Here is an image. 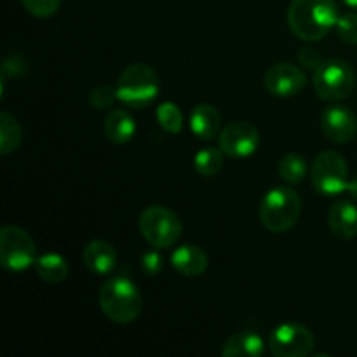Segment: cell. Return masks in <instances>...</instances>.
<instances>
[{"mask_svg": "<svg viewBox=\"0 0 357 357\" xmlns=\"http://www.w3.org/2000/svg\"><path fill=\"white\" fill-rule=\"evenodd\" d=\"M345 3H347L349 7H354V9H357V0H344Z\"/></svg>", "mask_w": 357, "mask_h": 357, "instance_id": "28", "label": "cell"}, {"mask_svg": "<svg viewBox=\"0 0 357 357\" xmlns=\"http://www.w3.org/2000/svg\"><path fill=\"white\" fill-rule=\"evenodd\" d=\"M157 121L164 131L178 135L183 128V114L174 103H162L157 108Z\"/></svg>", "mask_w": 357, "mask_h": 357, "instance_id": "23", "label": "cell"}, {"mask_svg": "<svg viewBox=\"0 0 357 357\" xmlns=\"http://www.w3.org/2000/svg\"><path fill=\"white\" fill-rule=\"evenodd\" d=\"M220 128H222V117L213 105L201 103L192 110L190 129L199 139L209 142L220 135Z\"/></svg>", "mask_w": 357, "mask_h": 357, "instance_id": "16", "label": "cell"}, {"mask_svg": "<svg viewBox=\"0 0 357 357\" xmlns=\"http://www.w3.org/2000/svg\"><path fill=\"white\" fill-rule=\"evenodd\" d=\"M338 17L335 0H293L288 9V26L302 40L317 42L337 28Z\"/></svg>", "mask_w": 357, "mask_h": 357, "instance_id": "1", "label": "cell"}, {"mask_svg": "<svg viewBox=\"0 0 357 357\" xmlns=\"http://www.w3.org/2000/svg\"><path fill=\"white\" fill-rule=\"evenodd\" d=\"M321 131L330 142L349 143L357 135V119L344 105L324 108L321 114Z\"/></svg>", "mask_w": 357, "mask_h": 357, "instance_id": "12", "label": "cell"}, {"mask_svg": "<svg viewBox=\"0 0 357 357\" xmlns=\"http://www.w3.org/2000/svg\"><path fill=\"white\" fill-rule=\"evenodd\" d=\"M21 138V126L17 124L16 117L7 112L0 114V155H9L20 146Z\"/></svg>", "mask_w": 357, "mask_h": 357, "instance_id": "20", "label": "cell"}, {"mask_svg": "<svg viewBox=\"0 0 357 357\" xmlns=\"http://www.w3.org/2000/svg\"><path fill=\"white\" fill-rule=\"evenodd\" d=\"M105 135L115 145H124L131 142L136 135V122L124 108H114L105 119Z\"/></svg>", "mask_w": 357, "mask_h": 357, "instance_id": "18", "label": "cell"}, {"mask_svg": "<svg viewBox=\"0 0 357 357\" xmlns=\"http://www.w3.org/2000/svg\"><path fill=\"white\" fill-rule=\"evenodd\" d=\"M171 264H173L174 271L180 272L181 275L199 278L208 268L209 258L202 248L195 246V244H183L173 253Z\"/></svg>", "mask_w": 357, "mask_h": 357, "instance_id": "14", "label": "cell"}, {"mask_svg": "<svg viewBox=\"0 0 357 357\" xmlns=\"http://www.w3.org/2000/svg\"><path fill=\"white\" fill-rule=\"evenodd\" d=\"M101 310L117 324H129L142 314L143 302L135 282L126 278H114L105 282L98 295Z\"/></svg>", "mask_w": 357, "mask_h": 357, "instance_id": "2", "label": "cell"}, {"mask_svg": "<svg viewBox=\"0 0 357 357\" xmlns=\"http://www.w3.org/2000/svg\"><path fill=\"white\" fill-rule=\"evenodd\" d=\"M223 155L222 149H202L195 153L194 167L201 176H216L223 167Z\"/></svg>", "mask_w": 357, "mask_h": 357, "instance_id": "22", "label": "cell"}, {"mask_svg": "<svg viewBox=\"0 0 357 357\" xmlns=\"http://www.w3.org/2000/svg\"><path fill=\"white\" fill-rule=\"evenodd\" d=\"M279 176L289 185H298L307 176V160L298 153H286L279 160Z\"/></svg>", "mask_w": 357, "mask_h": 357, "instance_id": "21", "label": "cell"}, {"mask_svg": "<svg viewBox=\"0 0 357 357\" xmlns=\"http://www.w3.org/2000/svg\"><path fill=\"white\" fill-rule=\"evenodd\" d=\"M302 199L293 188L275 187L264 195L260 204V222L274 234H284L298 222Z\"/></svg>", "mask_w": 357, "mask_h": 357, "instance_id": "3", "label": "cell"}, {"mask_svg": "<svg viewBox=\"0 0 357 357\" xmlns=\"http://www.w3.org/2000/svg\"><path fill=\"white\" fill-rule=\"evenodd\" d=\"M314 349V335L298 323H282L268 337V351L274 357H303Z\"/></svg>", "mask_w": 357, "mask_h": 357, "instance_id": "9", "label": "cell"}, {"mask_svg": "<svg viewBox=\"0 0 357 357\" xmlns=\"http://www.w3.org/2000/svg\"><path fill=\"white\" fill-rule=\"evenodd\" d=\"M356 75L344 59H328L314 70V89L324 101H342L354 91Z\"/></svg>", "mask_w": 357, "mask_h": 357, "instance_id": "6", "label": "cell"}, {"mask_svg": "<svg viewBox=\"0 0 357 357\" xmlns=\"http://www.w3.org/2000/svg\"><path fill=\"white\" fill-rule=\"evenodd\" d=\"M328 223L338 239H352L357 236V206L349 201L335 202L328 213Z\"/></svg>", "mask_w": 357, "mask_h": 357, "instance_id": "15", "label": "cell"}, {"mask_svg": "<svg viewBox=\"0 0 357 357\" xmlns=\"http://www.w3.org/2000/svg\"><path fill=\"white\" fill-rule=\"evenodd\" d=\"M310 181L314 190L323 195H337L347 190L351 181L344 157L333 150L321 152L310 169Z\"/></svg>", "mask_w": 357, "mask_h": 357, "instance_id": "8", "label": "cell"}, {"mask_svg": "<svg viewBox=\"0 0 357 357\" xmlns=\"http://www.w3.org/2000/svg\"><path fill=\"white\" fill-rule=\"evenodd\" d=\"M35 271L37 275L47 284H58L63 282L68 275V264L65 258L58 253H45L37 258L35 261Z\"/></svg>", "mask_w": 357, "mask_h": 357, "instance_id": "19", "label": "cell"}, {"mask_svg": "<svg viewBox=\"0 0 357 357\" xmlns=\"http://www.w3.org/2000/svg\"><path fill=\"white\" fill-rule=\"evenodd\" d=\"M115 100H119L117 91L110 86H98L89 93V103L94 108H98V110L112 107L115 103Z\"/></svg>", "mask_w": 357, "mask_h": 357, "instance_id": "26", "label": "cell"}, {"mask_svg": "<svg viewBox=\"0 0 357 357\" xmlns=\"http://www.w3.org/2000/svg\"><path fill=\"white\" fill-rule=\"evenodd\" d=\"M347 192L357 201V180H352V181H351V185H349Z\"/></svg>", "mask_w": 357, "mask_h": 357, "instance_id": "27", "label": "cell"}, {"mask_svg": "<svg viewBox=\"0 0 357 357\" xmlns=\"http://www.w3.org/2000/svg\"><path fill=\"white\" fill-rule=\"evenodd\" d=\"M264 86L272 96L289 98L302 93L307 86V75L291 63H275L265 72Z\"/></svg>", "mask_w": 357, "mask_h": 357, "instance_id": "11", "label": "cell"}, {"mask_svg": "<svg viewBox=\"0 0 357 357\" xmlns=\"http://www.w3.org/2000/svg\"><path fill=\"white\" fill-rule=\"evenodd\" d=\"M265 352V342L255 331H237L227 338L222 347V356L225 357H258Z\"/></svg>", "mask_w": 357, "mask_h": 357, "instance_id": "17", "label": "cell"}, {"mask_svg": "<svg viewBox=\"0 0 357 357\" xmlns=\"http://www.w3.org/2000/svg\"><path fill=\"white\" fill-rule=\"evenodd\" d=\"M138 227L146 243L157 250H166V248L174 246L180 239L181 230H183L180 218L164 206L146 208L139 215Z\"/></svg>", "mask_w": 357, "mask_h": 357, "instance_id": "5", "label": "cell"}, {"mask_svg": "<svg viewBox=\"0 0 357 357\" xmlns=\"http://www.w3.org/2000/svg\"><path fill=\"white\" fill-rule=\"evenodd\" d=\"M337 33L345 44L357 45V14L349 13L338 17Z\"/></svg>", "mask_w": 357, "mask_h": 357, "instance_id": "24", "label": "cell"}, {"mask_svg": "<svg viewBox=\"0 0 357 357\" xmlns=\"http://www.w3.org/2000/svg\"><path fill=\"white\" fill-rule=\"evenodd\" d=\"M82 261L87 271L96 275H107L114 271L117 264V251L110 243L101 239H94L84 248Z\"/></svg>", "mask_w": 357, "mask_h": 357, "instance_id": "13", "label": "cell"}, {"mask_svg": "<svg viewBox=\"0 0 357 357\" xmlns=\"http://www.w3.org/2000/svg\"><path fill=\"white\" fill-rule=\"evenodd\" d=\"M117 98L131 108H145L155 101L159 94L157 73L143 63H135L121 73L117 80Z\"/></svg>", "mask_w": 357, "mask_h": 357, "instance_id": "4", "label": "cell"}, {"mask_svg": "<svg viewBox=\"0 0 357 357\" xmlns=\"http://www.w3.org/2000/svg\"><path fill=\"white\" fill-rule=\"evenodd\" d=\"M37 261V248L24 229L6 225L0 230V265L9 272H23Z\"/></svg>", "mask_w": 357, "mask_h": 357, "instance_id": "7", "label": "cell"}, {"mask_svg": "<svg viewBox=\"0 0 357 357\" xmlns=\"http://www.w3.org/2000/svg\"><path fill=\"white\" fill-rule=\"evenodd\" d=\"M218 145L225 155L232 159H246L257 152L260 135L251 122L232 121L220 132Z\"/></svg>", "mask_w": 357, "mask_h": 357, "instance_id": "10", "label": "cell"}, {"mask_svg": "<svg viewBox=\"0 0 357 357\" xmlns=\"http://www.w3.org/2000/svg\"><path fill=\"white\" fill-rule=\"evenodd\" d=\"M23 7L35 17H49L59 9L61 0H21Z\"/></svg>", "mask_w": 357, "mask_h": 357, "instance_id": "25", "label": "cell"}]
</instances>
